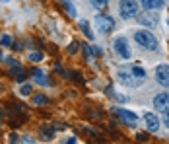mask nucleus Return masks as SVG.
<instances>
[{"label":"nucleus","mask_w":169,"mask_h":144,"mask_svg":"<svg viewBox=\"0 0 169 144\" xmlns=\"http://www.w3.org/2000/svg\"><path fill=\"white\" fill-rule=\"evenodd\" d=\"M134 41L138 43L142 49L146 51H156L157 49V39L152 31L148 29H140V31H134Z\"/></svg>","instance_id":"nucleus-1"},{"label":"nucleus","mask_w":169,"mask_h":144,"mask_svg":"<svg viewBox=\"0 0 169 144\" xmlns=\"http://www.w3.org/2000/svg\"><path fill=\"white\" fill-rule=\"evenodd\" d=\"M138 12H140V6H138V2H136V0H120V4H119V14H120V18H124V20L136 18Z\"/></svg>","instance_id":"nucleus-2"},{"label":"nucleus","mask_w":169,"mask_h":144,"mask_svg":"<svg viewBox=\"0 0 169 144\" xmlns=\"http://www.w3.org/2000/svg\"><path fill=\"white\" fill-rule=\"evenodd\" d=\"M117 76H119L120 82H123L124 86H128V88H136V86H140V84H142V80L134 76L132 68H120V70L117 72Z\"/></svg>","instance_id":"nucleus-3"},{"label":"nucleus","mask_w":169,"mask_h":144,"mask_svg":"<svg viewBox=\"0 0 169 144\" xmlns=\"http://www.w3.org/2000/svg\"><path fill=\"white\" fill-rule=\"evenodd\" d=\"M138 18V24L144 25V28H157L160 24V16L156 14V10H148V12H142L136 16Z\"/></svg>","instance_id":"nucleus-4"},{"label":"nucleus","mask_w":169,"mask_h":144,"mask_svg":"<svg viewBox=\"0 0 169 144\" xmlns=\"http://www.w3.org/2000/svg\"><path fill=\"white\" fill-rule=\"evenodd\" d=\"M113 47H115V53H117L123 61H128L130 55H132V53H130V47H128V41H126L124 37H117L115 43H113Z\"/></svg>","instance_id":"nucleus-5"},{"label":"nucleus","mask_w":169,"mask_h":144,"mask_svg":"<svg viewBox=\"0 0 169 144\" xmlns=\"http://www.w3.org/2000/svg\"><path fill=\"white\" fill-rule=\"evenodd\" d=\"M93 22H95V25L99 28V31H101V33H109V31L115 28L113 18H111V16H105V14L95 16V20H93Z\"/></svg>","instance_id":"nucleus-6"},{"label":"nucleus","mask_w":169,"mask_h":144,"mask_svg":"<svg viewBox=\"0 0 169 144\" xmlns=\"http://www.w3.org/2000/svg\"><path fill=\"white\" fill-rule=\"evenodd\" d=\"M154 74H156V80L163 88H169V65H157Z\"/></svg>","instance_id":"nucleus-7"},{"label":"nucleus","mask_w":169,"mask_h":144,"mask_svg":"<svg viewBox=\"0 0 169 144\" xmlns=\"http://www.w3.org/2000/svg\"><path fill=\"white\" fill-rule=\"evenodd\" d=\"M154 109L156 111H169V92H163V94H157L154 98Z\"/></svg>","instance_id":"nucleus-8"},{"label":"nucleus","mask_w":169,"mask_h":144,"mask_svg":"<svg viewBox=\"0 0 169 144\" xmlns=\"http://www.w3.org/2000/svg\"><path fill=\"white\" fill-rule=\"evenodd\" d=\"M115 115L120 117V119H123L124 123H128V125H134V123L138 121V115L132 113V111H128V109H120V107H117V109H115Z\"/></svg>","instance_id":"nucleus-9"},{"label":"nucleus","mask_w":169,"mask_h":144,"mask_svg":"<svg viewBox=\"0 0 169 144\" xmlns=\"http://www.w3.org/2000/svg\"><path fill=\"white\" fill-rule=\"evenodd\" d=\"M144 121H146V127H148V131H150V132H157V131H160V119H157V115L146 113Z\"/></svg>","instance_id":"nucleus-10"},{"label":"nucleus","mask_w":169,"mask_h":144,"mask_svg":"<svg viewBox=\"0 0 169 144\" xmlns=\"http://www.w3.org/2000/svg\"><path fill=\"white\" fill-rule=\"evenodd\" d=\"M146 10H160L163 8V0H140Z\"/></svg>","instance_id":"nucleus-11"},{"label":"nucleus","mask_w":169,"mask_h":144,"mask_svg":"<svg viewBox=\"0 0 169 144\" xmlns=\"http://www.w3.org/2000/svg\"><path fill=\"white\" fill-rule=\"evenodd\" d=\"M33 80L37 84H41V86H45V84H49V78L45 76V72L41 70H33Z\"/></svg>","instance_id":"nucleus-12"},{"label":"nucleus","mask_w":169,"mask_h":144,"mask_svg":"<svg viewBox=\"0 0 169 144\" xmlns=\"http://www.w3.org/2000/svg\"><path fill=\"white\" fill-rule=\"evenodd\" d=\"M130 68H132V72H134V76H136V78H140V80H142V82H144V80H146V76H148V74H146V70H144V68H142V66H138V65H134V66H130Z\"/></svg>","instance_id":"nucleus-13"},{"label":"nucleus","mask_w":169,"mask_h":144,"mask_svg":"<svg viewBox=\"0 0 169 144\" xmlns=\"http://www.w3.org/2000/svg\"><path fill=\"white\" fill-rule=\"evenodd\" d=\"M80 25H82V31H84V35H86L88 39H92V41H93V33H92V29H89V24H88V22H82Z\"/></svg>","instance_id":"nucleus-14"},{"label":"nucleus","mask_w":169,"mask_h":144,"mask_svg":"<svg viewBox=\"0 0 169 144\" xmlns=\"http://www.w3.org/2000/svg\"><path fill=\"white\" fill-rule=\"evenodd\" d=\"M92 4H93V8H95V10H103L109 4V0H92Z\"/></svg>","instance_id":"nucleus-15"},{"label":"nucleus","mask_w":169,"mask_h":144,"mask_svg":"<svg viewBox=\"0 0 169 144\" xmlns=\"http://www.w3.org/2000/svg\"><path fill=\"white\" fill-rule=\"evenodd\" d=\"M0 43H2L4 47H10V45H12V37H10L8 33H4L2 37H0Z\"/></svg>","instance_id":"nucleus-16"},{"label":"nucleus","mask_w":169,"mask_h":144,"mask_svg":"<svg viewBox=\"0 0 169 144\" xmlns=\"http://www.w3.org/2000/svg\"><path fill=\"white\" fill-rule=\"evenodd\" d=\"M20 94L22 95H29L31 94V84H23V86L20 88Z\"/></svg>","instance_id":"nucleus-17"},{"label":"nucleus","mask_w":169,"mask_h":144,"mask_svg":"<svg viewBox=\"0 0 169 144\" xmlns=\"http://www.w3.org/2000/svg\"><path fill=\"white\" fill-rule=\"evenodd\" d=\"M29 58L33 62H41L43 61V55H41V53H29Z\"/></svg>","instance_id":"nucleus-18"},{"label":"nucleus","mask_w":169,"mask_h":144,"mask_svg":"<svg viewBox=\"0 0 169 144\" xmlns=\"http://www.w3.org/2000/svg\"><path fill=\"white\" fill-rule=\"evenodd\" d=\"M66 10H68V14H70V16H72V18H76V16H78V12H76V8H74V6H72V4H70V2H68V0H66Z\"/></svg>","instance_id":"nucleus-19"},{"label":"nucleus","mask_w":169,"mask_h":144,"mask_svg":"<svg viewBox=\"0 0 169 144\" xmlns=\"http://www.w3.org/2000/svg\"><path fill=\"white\" fill-rule=\"evenodd\" d=\"M35 105H43V103H47V98L45 95H35Z\"/></svg>","instance_id":"nucleus-20"},{"label":"nucleus","mask_w":169,"mask_h":144,"mask_svg":"<svg viewBox=\"0 0 169 144\" xmlns=\"http://www.w3.org/2000/svg\"><path fill=\"white\" fill-rule=\"evenodd\" d=\"M78 51V41H74V43L68 47V53H76Z\"/></svg>","instance_id":"nucleus-21"},{"label":"nucleus","mask_w":169,"mask_h":144,"mask_svg":"<svg viewBox=\"0 0 169 144\" xmlns=\"http://www.w3.org/2000/svg\"><path fill=\"white\" fill-rule=\"evenodd\" d=\"M163 125L169 129V111H165V117H163Z\"/></svg>","instance_id":"nucleus-22"},{"label":"nucleus","mask_w":169,"mask_h":144,"mask_svg":"<svg viewBox=\"0 0 169 144\" xmlns=\"http://www.w3.org/2000/svg\"><path fill=\"white\" fill-rule=\"evenodd\" d=\"M84 53H86V58H89V57H92V49H89V47L86 45V47H84Z\"/></svg>","instance_id":"nucleus-23"},{"label":"nucleus","mask_w":169,"mask_h":144,"mask_svg":"<svg viewBox=\"0 0 169 144\" xmlns=\"http://www.w3.org/2000/svg\"><path fill=\"white\" fill-rule=\"evenodd\" d=\"M138 140H148V136H146V132H138Z\"/></svg>","instance_id":"nucleus-24"},{"label":"nucleus","mask_w":169,"mask_h":144,"mask_svg":"<svg viewBox=\"0 0 169 144\" xmlns=\"http://www.w3.org/2000/svg\"><path fill=\"white\" fill-rule=\"evenodd\" d=\"M0 61H2V53H0Z\"/></svg>","instance_id":"nucleus-25"},{"label":"nucleus","mask_w":169,"mask_h":144,"mask_svg":"<svg viewBox=\"0 0 169 144\" xmlns=\"http://www.w3.org/2000/svg\"><path fill=\"white\" fill-rule=\"evenodd\" d=\"M2 2H8V0H2Z\"/></svg>","instance_id":"nucleus-26"},{"label":"nucleus","mask_w":169,"mask_h":144,"mask_svg":"<svg viewBox=\"0 0 169 144\" xmlns=\"http://www.w3.org/2000/svg\"><path fill=\"white\" fill-rule=\"evenodd\" d=\"M167 24H169V20H167Z\"/></svg>","instance_id":"nucleus-27"}]
</instances>
